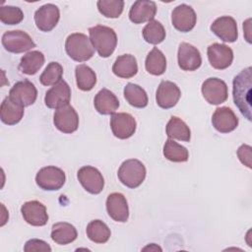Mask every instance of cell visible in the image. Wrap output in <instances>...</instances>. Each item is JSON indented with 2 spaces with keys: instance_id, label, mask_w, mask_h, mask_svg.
<instances>
[{
  "instance_id": "cell-1",
  "label": "cell",
  "mask_w": 252,
  "mask_h": 252,
  "mask_svg": "<svg viewBox=\"0 0 252 252\" xmlns=\"http://www.w3.org/2000/svg\"><path fill=\"white\" fill-rule=\"evenodd\" d=\"M251 67L243 69L232 82V95L234 104L237 106L241 114L251 120V87L252 73Z\"/></svg>"
},
{
  "instance_id": "cell-2",
  "label": "cell",
  "mask_w": 252,
  "mask_h": 252,
  "mask_svg": "<svg viewBox=\"0 0 252 252\" xmlns=\"http://www.w3.org/2000/svg\"><path fill=\"white\" fill-rule=\"evenodd\" d=\"M90 39L98 55L103 58L109 57L115 50L117 35L113 29L97 25L89 29Z\"/></svg>"
},
{
  "instance_id": "cell-3",
  "label": "cell",
  "mask_w": 252,
  "mask_h": 252,
  "mask_svg": "<svg viewBox=\"0 0 252 252\" xmlns=\"http://www.w3.org/2000/svg\"><path fill=\"white\" fill-rule=\"evenodd\" d=\"M65 49L69 57L77 62L88 61L94 54V48L91 39L81 32L68 35L65 41Z\"/></svg>"
},
{
  "instance_id": "cell-4",
  "label": "cell",
  "mask_w": 252,
  "mask_h": 252,
  "mask_svg": "<svg viewBox=\"0 0 252 252\" xmlns=\"http://www.w3.org/2000/svg\"><path fill=\"white\" fill-rule=\"evenodd\" d=\"M146 167L142 161L130 158L123 161L118 169L117 176L119 181L129 188L139 187L146 178Z\"/></svg>"
},
{
  "instance_id": "cell-5",
  "label": "cell",
  "mask_w": 252,
  "mask_h": 252,
  "mask_svg": "<svg viewBox=\"0 0 252 252\" xmlns=\"http://www.w3.org/2000/svg\"><path fill=\"white\" fill-rule=\"evenodd\" d=\"M65 172L56 166H45L38 170L35 175L37 186L46 191L59 190L65 184Z\"/></svg>"
},
{
  "instance_id": "cell-6",
  "label": "cell",
  "mask_w": 252,
  "mask_h": 252,
  "mask_svg": "<svg viewBox=\"0 0 252 252\" xmlns=\"http://www.w3.org/2000/svg\"><path fill=\"white\" fill-rule=\"evenodd\" d=\"M1 42L3 47L12 53H22L35 47L32 38L26 32L20 30L5 32Z\"/></svg>"
},
{
  "instance_id": "cell-7",
  "label": "cell",
  "mask_w": 252,
  "mask_h": 252,
  "mask_svg": "<svg viewBox=\"0 0 252 252\" xmlns=\"http://www.w3.org/2000/svg\"><path fill=\"white\" fill-rule=\"evenodd\" d=\"M77 177L84 189L91 194H99L104 187V179L102 174L94 166H82L78 170Z\"/></svg>"
},
{
  "instance_id": "cell-8",
  "label": "cell",
  "mask_w": 252,
  "mask_h": 252,
  "mask_svg": "<svg viewBox=\"0 0 252 252\" xmlns=\"http://www.w3.org/2000/svg\"><path fill=\"white\" fill-rule=\"evenodd\" d=\"M202 94L210 104L223 103L228 96L227 86L219 78H209L202 84Z\"/></svg>"
},
{
  "instance_id": "cell-9",
  "label": "cell",
  "mask_w": 252,
  "mask_h": 252,
  "mask_svg": "<svg viewBox=\"0 0 252 252\" xmlns=\"http://www.w3.org/2000/svg\"><path fill=\"white\" fill-rule=\"evenodd\" d=\"M53 123L60 132L71 134L79 127V115L73 106L67 104L55 110Z\"/></svg>"
},
{
  "instance_id": "cell-10",
  "label": "cell",
  "mask_w": 252,
  "mask_h": 252,
  "mask_svg": "<svg viewBox=\"0 0 252 252\" xmlns=\"http://www.w3.org/2000/svg\"><path fill=\"white\" fill-rule=\"evenodd\" d=\"M137 122L135 118L126 112L112 113L110 117V128L113 135L121 140L133 136L136 131Z\"/></svg>"
},
{
  "instance_id": "cell-11",
  "label": "cell",
  "mask_w": 252,
  "mask_h": 252,
  "mask_svg": "<svg viewBox=\"0 0 252 252\" xmlns=\"http://www.w3.org/2000/svg\"><path fill=\"white\" fill-rule=\"evenodd\" d=\"M197 16L194 9L186 4L176 6L171 13L172 26L181 32L192 31L196 25Z\"/></svg>"
},
{
  "instance_id": "cell-12",
  "label": "cell",
  "mask_w": 252,
  "mask_h": 252,
  "mask_svg": "<svg viewBox=\"0 0 252 252\" xmlns=\"http://www.w3.org/2000/svg\"><path fill=\"white\" fill-rule=\"evenodd\" d=\"M9 97L20 105L26 107L35 102L37 91L34 85L29 80L19 81L10 90Z\"/></svg>"
},
{
  "instance_id": "cell-13",
  "label": "cell",
  "mask_w": 252,
  "mask_h": 252,
  "mask_svg": "<svg viewBox=\"0 0 252 252\" xmlns=\"http://www.w3.org/2000/svg\"><path fill=\"white\" fill-rule=\"evenodd\" d=\"M60 19V12L56 5L48 3L39 7L34 13V23L41 32L52 31Z\"/></svg>"
},
{
  "instance_id": "cell-14",
  "label": "cell",
  "mask_w": 252,
  "mask_h": 252,
  "mask_svg": "<svg viewBox=\"0 0 252 252\" xmlns=\"http://www.w3.org/2000/svg\"><path fill=\"white\" fill-rule=\"evenodd\" d=\"M207 54L211 66L218 70L226 69L233 61V51L225 44L213 43L209 45Z\"/></svg>"
},
{
  "instance_id": "cell-15",
  "label": "cell",
  "mask_w": 252,
  "mask_h": 252,
  "mask_svg": "<svg viewBox=\"0 0 252 252\" xmlns=\"http://www.w3.org/2000/svg\"><path fill=\"white\" fill-rule=\"evenodd\" d=\"M210 29L224 42H234L238 38L236 21L230 16H222L216 19Z\"/></svg>"
},
{
  "instance_id": "cell-16",
  "label": "cell",
  "mask_w": 252,
  "mask_h": 252,
  "mask_svg": "<svg viewBox=\"0 0 252 252\" xmlns=\"http://www.w3.org/2000/svg\"><path fill=\"white\" fill-rule=\"evenodd\" d=\"M21 213L26 222L31 225L43 226L47 223L48 214L46 207L38 201L33 200L24 203L21 207Z\"/></svg>"
},
{
  "instance_id": "cell-17",
  "label": "cell",
  "mask_w": 252,
  "mask_h": 252,
  "mask_svg": "<svg viewBox=\"0 0 252 252\" xmlns=\"http://www.w3.org/2000/svg\"><path fill=\"white\" fill-rule=\"evenodd\" d=\"M71 99V89L69 85L61 80L51 89H49L44 96L45 105L48 108L58 109L64 105L69 104Z\"/></svg>"
},
{
  "instance_id": "cell-18",
  "label": "cell",
  "mask_w": 252,
  "mask_h": 252,
  "mask_svg": "<svg viewBox=\"0 0 252 252\" xmlns=\"http://www.w3.org/2000/svg\"><path fill=\"white\" fill-rule=\"evenodd\" d=\"M178 66L183 71H195L200 68L202 64V57L200 51L188 42H181L177 53Z\"/></svg>"
},
{
  "instance_id": "cell-19",
  "label": "cell",
  "mask_w": 252,
  "mask_h": 252,
  "mask_svg": "<svg viewBox=\"0 0 252 252\" xmlns=\"http://www.w3.org/2000/svg\"><path fill=\"white\" fill-rule=\"evenodd\" d=\"M180 96L181 92L176 84L170 81H162L157 90L156 100L159 107L169 109L176 105Z\"/></svg>"
},
{
  "instance_id": "cell-20",
  "label": "cell",
  "mask_w": 252,
  "mask_h": 252,
  "mask_svg": "<svg viewBox=\"0 0 252 252\" xmlns=\"http://www.w3.org/2000/svg\"><path fill=\"white\" fill-rule=\"evenodd\" d=\"M106 211L108 216L115 221L125 222L129 218V208L126 198L121 193H111L106 199Z\"/></svg>"
},
{
  "instance_id": "cell-21",
  "label": "cell",
  "mask_w": 252,
  "mask_h": 252,
  "mask_svg": "<svg viewBox=\"0 0 252 252\" xmlns=\"http://www.w3.org/2000/svg\"><path fill=\"white\" fill-rule=\"evenodd\" d=\"M212 124L218 132L225 134L236 129L238 118L229 107H218L212 116Z\"/></svg>"
},
{
  "instance_id": "cell-22",
  "label": "cell",
  "mask_w": 252,
  "mask_h": 252,
  "mask_svg": "<svg viewBox=\"0 0 252 252\" xmlns=\"http://www.w3.org/2000/svg\"><path fill=\"white\" fill-rule=\"evenodd\" d=\"M157 13V5L154 1H135L129 11V19L134 24H143L154 20Z\"/></svg>"
},
{
  "instance_id": "cell-23",
  "label": "cell",
  "mask_w": 252,
  "mask_h": 252,
  "mask_svg": "<svg viewBox=\"0 0 252 252\" xmlns=\"http://www.w3.org/2000/svg\"><path fill=\"white\" fill-rule=\"evenodd\" d=\"M94 104L98 113L108 115L114 113L119 107V100L112 92L107 89H102L95 94Z\"/></svg>"
},
{
  "instance_id": "cell-24",
  "label": "cell",
  "mask_w": 252,
  "mask_h": 252,
  "mask_svg": "<svg viewBox=\"0 0 252 252\" xmlns=\"http://www.w3.org/2000/svg\"><path fill=\"white\" fill-rule=\"evenodd\" d=\"M24 106L12 100L9 96L5 97L0 106V118L4 124L15 125L24 116Z\"/></svg>"
},
{
  "instance_id": "cell-25",
  "label": "cell",
  "mask_w": 252,
  "mask_h": 252,
  "mask_svg": "<svg viewBox=\"0 0 252 252\" xmlns=\"http://www.w3.org/2000/svg\"><path fill=\"white\" fill-rule=\"evenodd\" d=\"M112 72L115 76L123 79L134 77L138 72L136 58L131 54H123L118 56L113 63Z\"/></svg>"
},
{
  "instance_id": "cell-26",
  "label": "cell",
  "mask_w": 252,
  "mask_h": 252,
  "mask_svg": "<svg viewBox=\"0 0 252 252\" xmlns=\"http://www.w3.org/2000/svg\"><path fill=\"white\" fill-rule=\"evenodd\" d=\"M78 232L76 227L69 222L60 221L52 225L51 239L59 245L69 244L76 240Z\"/></svg>"
},
{
  "instance_id": "cell-27",
  "label": "cell",
  "mask_w": 252,
  "mask_h": 252,
  "mask_svg": "<svg viewBox=\"0 0 252 252\" xmlns=\"http://www.w3.org/2000/svg\"><path fill=\"white\" fill-rule=\"evenodd\" d=\"M44 64V55L42 52L33 50L28 52L21 58L19 69L23 74L34 75Z\"/></svg>"
},
{
  "instance_id": "cell-28",
  "label": "cell",
  "mask_w": 252,
  "mask_h": 252,
  "mask_svg": "<svg viewBox=\"0 0 252 252\" xmlns=\"http://www.w3.org/2000/svg\"><path fill=\"white\" fill-rule=\"evenodd\" d=\"M166 135L169 139H176L183 142H189L191 131L187 124L177 116H172L166 124Z\"/></svg>"
},
{
  "instance_id": "cell-29",
  "label": "cell",
  "mask_w": 252,
  "mask_h": 252,
  "mask_svg": "<svg viewBox=\"0 0 252 252\" xmlns=\"http://www.w3.org/2000/svg\"><path fill=\"white\" fill-rule=\"evenodd\" d=\"M145 67L148 73L154 76L162 75L166 69V58L164 54L158 47H154L146 57Z\"/></svg>"
},
{
  "instance_id": "cell-30",
  "label": "cell",
  "mask_w": 252,
  "mask_h": 252,
  "mask_svg": "<svg viewBox=\"0 0 252 252\" xmlns=\"http://www.w3.org/2000/svg\"><path fill=\"white\" fill-rule=\"evenodd\" d=\"M124 97L127 102L137 108H144L148 105V94L139 85L128 83L124 87Z\"/></svg>"
},
{
  "instance_id": "cell-31",
  "label": "cell",
  "mask_w": 252,
  "mask_h": 252,
  "mask_svg": "<svg viewBox=\"0 0 252 252\" xmlns=\"http://www.w3.org/2000/svg\"><path fill=\"white\" fill-rule=\"evenodd\" d=\"M75 76L77 87L81 91L89 92L93 90V88L96 84V75L94 71L85 64H80L76 66Z\"/></svg>"
},
{
  "instance_id": "cell-32",
  "label": "cell",
  "mask_w": 252,
  "mask_h": 252,
  "mask_svg": "<svg viewBox=\"0 0 252 252\" xmlns=\"http://www.w3.org/2000/svg\"><path fill=\"white\" fill-rule=\"evenodd\" d=\"M87 236L94 243H105L108 241L111 231L109 227L100 220H94L87 225Z\"/></svg>"
},
{
  "instance_id": "cell-33",
  "label": "cell",
  "mask_w": 252,
  "mask_h": 252,
  "mask_svg": "<svg viewBox=\"0 0 252 252\" xmlns=\"http://www.w3.org/2000/svg\"><path fill=\"white\" fill-rule=\"evenodd\" d=\"M163 156L170 161L184 162L188 160L189 153L185 147L168 138L163 146Z\"/></svg>"
},
{
  "instance_id": "cell-34",
  "label": "cell",
  "mask_w": 252,
  "mask_h": 252,
  "mask_svg": "<svg viewBox=\"0 0 252 252\" xmlns=\"http://www.w3.org/2000/svg\"><path fill=\"white\" fill-rule=\"evenodd\" d=\"M142 33L144 39L151 44H158L165 38V30L157 20L150 21L143 29Z\"/></svg>"
},
{
  "instance_id": "cell-35",
  "label": "cell",
  "mask_w": 252,
  "mask_h": 252,
  "mask_svg": "<svg viewBox=\"0 0 252 252\" xmlns=\"http://www.w3.org/2000/svg\"><path fill=\"white\" fill-rule=\"evenodd\" d=\"M98 12L105 18H118L124 8V1L122 0H98L96 2Z\"/></svg>"
},
{
  "instance_id": "cell-36",
  "label": "cell",
  "mask_w": 252,
  "mask_h": 252,
  "mask_svg": "<svg viewBox=\"0 0 252 252\" xmlns=\"http://www.w3.org/2000/svg\"><path fill=\"white\" fill-rule=\"evenodd\" d=\"M63 76V67L58 62H50L39 77L43 86H54L61 81Z\"/></svg>"
},
{
  "instance_id": "cell-37",
  "label": "cell",
  "mask_w": 252,
  "mask_h": 252,
  "mask_svg": "<svg viewBox=\"0 0 252 252\" xmlns=\"http://www.w3.org/2000/svg\"><path fill=\"white\" fill-rule=\"evenodd\" d=\"M24 19L21 8L15 6H2L0 8V21L5 25H18Z\"/></svg>"
},
{
  "instance_id": "cell-38",
  "label": "cell",
  "mask_w": 252,
  "mask_h": 252,
  "mask_svg": "<svg viewBox=\"0 0 252 252\" xmlns=\"http://www.w3.org/2000/svg\"><path fill=\"white\" fill-rule=\"evenodd\" d=\"M24 250L26 252H32V251H51V247L46 243L45 241L37 238H32L30 239L26 242Z\"/></svg>"
},
{
  "instance_id": "cell-39",
  "label": "cell",
  "mask_w": 252,
  "mask_h": 252,
  "mask_svg": "<svg viewBox=\"0 0 252 252\" xmlns=\"http://www.w3.org/2000/svg\"><path fill=\"white\" fill-rule=\"evenodd\" d=\"M251 147L248 145H241L237 150V157L242 164L246 165L248 168H251V157L252 151Z\"/></svg>"
},
{
  "instance_id": "cell-40",
  "label": "cell",
  "mask_w": 252,
  "mask_h": 252,
  "mask_svg": "<svg viewBox=\"0 0 252 252\" xmlns=\"http://www.w3.org/2000/svg\"><path fill=\"white\" fill-rule=\"evenodd\" d=\"M154 245H155V243H152V246H147V247H145V248H143V250H147V249H150V250H161V248H159L158 246H156V247H154Z\"/></svg>"
}]
</instances>
